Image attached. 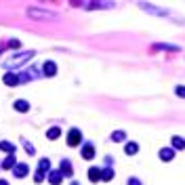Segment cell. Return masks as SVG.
<instances>
[{
  "label": "cell",
  "instance_id": "19",
  "mask_svg": "<svg viewBox=\"0 0 185 185\" xmlns=\"http://www.w3.org/2000/svg\"><path fill=\"white\" fill-rule=\"evenodd\" d=\"M177 95H181V97H185V88H183V86H177Z\"/></svg>",
  "mask_w": 185,
  "mask_h": 185
},
{
  "label": "cell",
  "instance_id": "2",
  "mask_svg": "<svg viewBox=\"0 0 185 185\" xmlns=\"http://www.w3.org/2000/svg\"><path fill=\"white\" fill-rule=\"evenodd\" d=\"M49 181H50V185H59L61 183V172H50Z\"/></svg>",
  "mask_w": 185,
  "mask_h": 185
},
{
  "label": "cell",
  "instance_id": "10",
  "mask_svg": "<svg viewBox=\"0 0 185 185\" xmlns=\"http://www.w3.org/2000/svg\"><path fill=\"white\" fill-rule=\"evenodd\" d=\"M0 150L7 151V154H13V145H11V143H4V141H2V143H0Z\"/></svg>",
  "mask_w": 185,
  "mask_h": 185
},
{
  "label": "cell",
  "instance_id": "7",
  "mask_svg": "<svg viewBox=\"0 0 185 185\" xmlns=\"http://www.w3.org/2000/svg\"><path fill=\"white\" fill-rule=\"evenodd\" d=\"M44 71H46V76H53V74L57 71V67H55V63H46V67H44Z\"/></svg>",
  "mask_w": 185,
  "mask_h": 185
},
{
  "label": "cell",
  "instance_id": "18",
  "mask_svg": "<svg viewBox=\"0 0 185 185\" xmlns=\"http://www.w3.org/2000/svg\"><path fill=\"white\" fill-rule=\"evenodd\" d=\"M40 168L46 171V168H49V160H42V162H40Z\"/></svg>",
  "mask_w": 185,
  "mask_h": 185
},
{
  "label": "cell",
  "instance_id": "4",
  "mask_svg": "<svg viewBox=\"0 0 185 185\" xmlns=\"http://www.w3.org/2000/svg\"><path fill=\"white\" fill-rule=\"evenodd\" d=\"M4 82H7L8 86H15L17 82H19V78H17V76H13V74H8V76H4Z\"/></svg>",
  "mask_w": 185,
  "mask_h": 185
},
{
  "label": "cell",
  "instance_id": "1",
  "mask_svg": "<svg viewBox=\"0 0 185 185\" xmlns=\"http://www.w3.org/2000/svg\"><path fill=\"white\" fill-rule=\"evenodd\" d=\"M67 143H70V145H76V143H80V133H78V130H71L70 135H67Z\"/></svg>",
  "mask_w": 185,
  "mask_h": 185
},
{
  "label": "cell",
  "instance_id": "12",
  "mask_svg": "<svg viewBox=\"0 0 185 185\" xmlns=\"http://www.w3.org/2000/svg\"><path fill=\"white\" fill-rule=\"evenodd\" d=\"M15 107H17L19 112H25V109H28V103H25V101H17V103H15Z\"/></svg>",
  "mask_w": 185,
  "mask_h": 185
},
{
  "label": "cell",
  "instance_id": "16",
  "mask_svg": "<svg viewBox=\"0 0 185 185\" xmlns=\"http://www.w3.org/2000/svg\"><path fill=\"white\" fill-rule=\"evenodd\" d=\"M114 141H124V133H120V130H118V133L114 135Z\"/></svg>",
  "mask_w": 185,
  "mask_h": 185
},
{
  "label": "cell",
  "instance_id": "13",
  "mask_svg": "<svg viewBox=\"0 0 185 185\" xmlns=\"http://www.w3.org/2000/svg\"><path fill=\"white\" fill-rule=\"evenodd\" d=\"M59 137V128H50L49 130V139H57Z\"/></svg>",
  "mask_w": 185,
  "mask_h": 185
},
{
  "label": "cell",
  "instance_id": "17",
  "mask_svg": "<svg viewBox=\"0 0 185 185\" xmlns=\"http://www.w3.org/2000/svg\"><path fill=\"white\" fill-rule=\"evenodd\" d=\"M13 162H15L13 158H8V160H7V162H4V164H2V166H4V168H11V164H13Z\"/></svg>",
  "mask_w": 185,
  "mask_h": 185
},
{
  "label": "cell",
  "instance_id": "3",
  "mask_svg": "<svg viewBox=\"0 0 185 185\" xmlns=\"http://www.w3.org/2000/svg\"><path fill=\"white\" fill-rule=\"evenodd\" d=\"M15 175H17V177H25V175H28V166H25V164H19V166L15 168Z\"/></svg>",
  "mask_w": 185,
  "mask_h": 185
},
{
  "label": "cell",
  "instance_id": "21",
  "mask_svg": "<svg viewBox=\"0 0 185 185\" xmlns=\"http://www.w3.org/2000/svg\"><path fill=\"white\" fill-rule=\"evenodd\" d=\"M0 185H7V181H0Z\"/></svg>",
  "mask_w": 185,
  "mask_h": 185
},
{
  "label": "cell",
  "instance_id": "9",
  "mask_svg": "<svg viewBox=\"0 0 185 185\" xmlns=\"http://www.w3.org/2000/svg\"><path fill=\"white\" fill-rule=\"evenodd\" d=\"M82 156H84L86 160H91V158L95 156V151H92V147H88V145H86V147H84V151H82Z\"/></svg>",
  "mask_w": 185,
  "mask_h": 185
},
{
  "label": "cell",
  "instance_id": "14",
  "mask_svg": "<svg viewBox=\"0 0 185 185\" xmlns=\"http://www.w3.org/2000/svg\"><path fill=\"white\" fill-rule=\"evenodd\" d=\"M88 175H91V179H92V181H97V179L101 177V175H99V171H97V168H91V172H88Z\"/></svg>",
  "mask_w": 185,
  "mask_h": 185
},
{
  "label": "cell",
  "instance_id": "15",
  "mask_svg": "<svg viewBox=\"0 0 185 185\" xmlns=\"http://www.w3.org/2000/svg\"><path fill=\"white\" fill-rule=\"evenodd\" d=\"M101 177L105 179V181H109V179L114 177V171H103V175H101Z\"/></svg>",
  "mask_w": 185,
  "mask_h": 185
},
{
  "label": "cell",
  "instance_id": "6",
  "mask_svg": "<svg viewBox=\"0 0 185 185\" xmlns=\"http://www.w3.org/2000/svg\"><path fill=\"white\" fill-rule=\"evenodd\" d=\"M172 145L179 147V150H183V147H185V141H183V139H179V137H172Z\"/></svg>",
  "mask_w": 185,
  "mask_h": 185
},
{
  "label": "cell",
  "instance_id": "5",
  "mask_svg": "<svg viewBox=\"0 0 185 185\" xmlns=\"http://www.w3.org/2000/svg\"><path fill=\"white\" fill-rule=\"evenodd\" d=\"M172 156H175L172 150H162L160 151V158H162V160H172Z\"/></svg>",
  "mask_w": 185,
  "mask_h": 185
},
{
  "label": "cell",
  "instance_id": "11",
  "mask_svg": "<svg viewBox=\"0 0 185 185\" xmlns=\"http://www.w3.org/2000/svg\"><path fill=\"white\" fill-rule=\"evenodd\" d=\"M126 154H130V156L137 154V143H128V145H126Z\"/></svg>",
  "mask_w": 185,
  "mask_h": 185
},
{
  "label": "cell",
  "instance_id": "20",
  "mask_svg": "<svg viewBox=\"0 0 185 185\" xmlns=\"http://www.w3.org/2000/svg\"><path fill=\"white\" fill-rule=\"evenodd\" d=\"M130 185H141V183H139L137 179H130Z\"/></svg>",
  "mask_w": 185,
  "mask_h": 185
},
{
  "label": "cell",
  "instance_id": "8",
  "mask_svg": "<svg viewBox=\"0 0 185 185\" xmlns=\"http://www.w3.org/2000/svg\"><path fill=\"white\" fill-rule=\"evenodd\" d=\"M154 49H162V50H179V46H171V44H156Z\"/></svg>",
  "mask_w": 185,
  "mask_h": 185
}]
</instances>
